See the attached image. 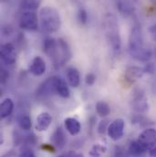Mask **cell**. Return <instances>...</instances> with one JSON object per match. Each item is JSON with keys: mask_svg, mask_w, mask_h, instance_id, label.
<instances>
[{"mask_svg": "<svg viewBox=\"0 0 156 157\" xmlns=\"http://www.w3.org/2000/svg\"><path fill=\"white\" fill-rule=\"evenodd\" d=\"M42 0H20L19 6L25 11H34L39 7Z\"/></svg>", "mask_w": 156, "mask_h": 157, "instance_id": "23", "label": "cell"}, {"mask_svg": "<svg viewBox=\"0 0 156 157\" xmlns=\"http://www.w3.org/2000/svg\"><path fill=\"white\" fill-rule=\"evenodd\" d=\"M66 75L69 84L73 88H77L80 83V75L78 70L74 67H70L67 70Z\"/></svg>", "mask_w": 156, "mask_h": 157, "instance_id": "19", "label": "cell"}, {"mask_svg": "<svg viewBox=\"0 0 156 157\" xmlns=\"http://www.w3.org/2000/svg\"><path fill=\"white\" fill-rule=\"evenodd\" d=\"M43 49L45 54L53 60L58 51V39H51V38L45 39L43 43Z\"/></svg>", "mask_w": 156, "mask_h": 157, "instance_id": "16", "label": "cell"}, {"mask_svg": "<svg viewBox=\"0 0 156 157\" xmlns=\"http://www.w3.org/2000/svg\"><path fill=\"white\" fill-rule=\"evenodd\" d=\"M143 71L145 73H149V74H153L155 72V67L153 63H147L144 68H143Z\"/></svg>", "mask_w": 156, "mask_h": 157, "instance_id": "32", "label": "cell"}, {"mask_svg": "<svg viewBox=\"0 0 156 157\" xmlns=\"http://www.w3.org/2000/svg\"><path fill=\"white\" fill-rule=\"evenodd\" d=\"M129 153L126 152L123 148L121 147H116L114 151V157H126Z\"/></svg>", "mask_w": 156, "mask_h": 157, "instance_id": "31", "label": "cell"}, {"mask_svg": "<svg viewBox=\"0 0 156 157\" xmlns=\"http://www.w3.org/2000/svg\"><path fill=\"white\" fill-rule=\"evenodd\" d=\"M148 155L149 157H156V146H154L148 151Z\"/></svg>", "mask_w": 156, "mask_h": 157, "instance_id": "35", "label": "cell"}, {"mask_svg": "<svg viewBox=\"0 0 156 157\" xmlns=\"http://www.w3.org/2000/svg\"><path fill=\"white\" fill-rule=\"evenodd\" d=\"M150 1H151L154 5H155L156 6V0H150Z\"/></svg>", "mask_w": 156, "mask_h": 157, "instance_id": "37", "label": "cell"}, {"mask_svg": "<svg viewBox=\"0 0 156 157\" xmlns=\"http://www.w3.org/2000/svg\"><path fill=\"white\" fill-rule=\"evenodd\" d=\"M132 122H133L134 124H138L139 126L147 127V128H148V125L150 124V123H149V119L144 117V116L142 115V114L136 115L135 117L132 119Z\"/></svg>", "mask_w": 156, "mask_h": 157, "instance_id": "26", "label": "cell"}, {"mask_svg": "<svg viewBox=\"0 0 156 157\" xmlns=\"http://www.w3.org/2000/svg\"><path fill=\"white\" fill-rule=\"evenodd\" d=\"M46 70H47V65H46V62L45 60L37 56L35 57L31 62L29 63V72L34 75V76H42L45 72H46Z\"/></svg>", "mask_w": 156, "mask_h": 157, "instance_id": "11", "label": "cell"}, {"mask_svg": "<svg viewBox=\"0 0 156 157\" xmlns=\"http://www.w3.org/2000/svg\"><path fill=\"white\" fill-rule=\"evenodd\" d=\"M39 18L34 11H25L19 17V27L28 31H35L39 28Z\"/></svg>", "mask_w": 156, "mask_h": 157, "instance_id": "6", "label": "cell"}, {"mask_svg": "<svg viewBox=\"0 0 156 157\" xmlns=\"http://www.w3.org/2000/svg\"><path fill=\"white\" fill-rule=\"evenodd\" d=\"M57 94L59 95L61 98L67 99L70 95V91L67 82L60 77H58L57 81Z\"/></svg>", "mask_w": 156, "mask_h": 157, "instance_id": "21", "label": "cell"}, {"mask_svg": "<svg viewBox=\"0 0 156 157\" xmlns=\"http://www.w3.org/2000/svg\"><path fill=\"white\" fill-rule=\"evenodd\" d=\"M0 56L4 64L12 66L17 61V51L12 43H6L1 46Z\"/></svg>", "mask_w": 156, "mask_h": 157, "instance_id": "7", "label": "cell"}, {"mask_svg": "<svg viewBox=\"0 0 156 157\" xmlns=\"http://www.w3.org/2000/svg\"><path fill=\"white\" fill-rule=\"evenodd\" d=\"M103 27L106 35V39L113 51H120L121 48V39L119 32L116 17L112 14H107L104 17Z\"/></svg>", "mask_w": 156, "mask_h": 157, "instance_id": "3", "label": "cell"}, {"mask_svg": "<svg viewBox=\"0 0 156 157\" xmlns=\"http://www.w3.org/2000/svg\"><path fill=\"white\" fill-rule=\"evenodd\" d=\"M124 129H125V121L123 119L118 118L112 121L108 127L107 133L110 139L112 141L120 140L123 134H124Z\"/></svg>", "mask_w": 156, "mask_h": 157, "instance_id": "8", "label": "cell"}, {"mask_svg": "<svg viewBox=\"0 0 156 157\" xmlns=\"http://www.w3.org/2000/svg\"><path fill=\"white\" fill-rule=\"evenodd\" d=\"M50 141L54 147L58 149H62L67 144V136L64 130L61 127H58L51 135Z\"/></svg>", "mask_w": 156, "mask_h": 157, "instance_id": "12", "label": "cell"}, {"mask_svg": "<svg viewBox=\"0 0 156 157\" xmlns=\"http://www.w3.org/2000/svg\"><path fill=\"white\" fill-rule=\"evenodd\" d=\"M17 121L19 126V128L23 131H29L32 127V121L30 116L28 113H22L19 114L17 117Z\"/></svg>", "mask_w": 156, "mask_h": 157, "instance_id": "22", "label": "cell"}, {"mask_svg": "<svg viewBox=\"0 0 156 157\" xmlns=\"http://www.w3.org/2000/svg\"><path fill=\"white\" fill-rule=\"evenodd\" d=\"M19 157H36V155L34 154V152H33L30 148L25 147V148L20 152Z\"/></svg>", "mask_w": 156, "mask_h": 157, "instance_id": "28", "label": "cell"}, {"mask_svg": "<svg viewBox=\"0 0 156 157\" xmlns=\"http://www.w3.org/2000/svg\"><path fill=\"white\" fill-rule=\"evenodd\" d=\"M118 11L123 16H131L135 10V4L133 0H116Z\"/></svg>", "mask_w": 156, "mask_h": 157, "instance_id": "15", "label": "cell"}, {"mask_svg": "<svg viewBox=\"0 0 156 157\" xmlns=\"http://www.w3.org/2000/svg\"><path fill=\"white\" fill-rule=\"evenodd\" d=\"M129 52L131 56L142 62H148L153 52L149 48H145L143 46V37L141 27L135 25L132 27L129 36Z\"/></svg>", "mask_w": 156, "mask_h": 157, "instance_id": "1", "label": "cell"}, {"mask_svg": "<svg viewBox=\"0 0 156 157\" xmlns=\"http://www.w3.org/2000/svg\"><path fill=\"white\" fill-rule=\"evenodd\" d=\"M131 105H132L133 111L135 113H137L138 114L144 113L148 111V109H149L148 100H147V97L143 90L136 89L133 91Z\"/></svg>", "mask_w": 156, "mask_h": 157, "instance_id": "5", "label": "cell"}, {"mask_svg": "<svg viewBox=\"0 0 156 157\" xmlns=\"http://www.w3.org/2000/svg\"><path fill=\"white\" fill-rule=\"evenodd\" d=\"M107 151V147L105 145H102L101 144H93L89 152V157H101L103 154H105Z\"/></svg>", "mask_w": 156, "mask_h": 157, "instance_id": "25", "label": "cell"}, {"mask_svg": "<svg viewBox=\"0 0 156 157\" xmlns=\"http://www.w3.org/2000/svg\"><path fill=\"white\" fill-rule=\"evenodd\" d=\"M75 2H83V1H85V0H74Z\"/></svg>", "mask_w": 156, "mask_h": 157, "instance_id": "38", "label": "cell"}, {"mask_svg": "<svg viewBox=\"0 0 156 157\" xmlns=\"http://www.w3.org/2000/svg\"><path fill=\"white\" fill-rule=\"evenodd\" d=\"M14 111V101L10 98L3 100L0 105V116L2 119H6L12 114Z\"/></svg>", "mask_w": 156, "mask_h": 157, "instance_id": "18", "label": "cell"}, {"mask_svg": "<svg viewBox=\"0 0 156 157\" xmlns=\"http://www.w3.org/2000/svg\"><path fill=\"white\" fill-rule=\"evenodd\" d=\"M51 122H52V116L48 113L43 112V113H39L36 119L35 129H36V131L40 132H45L49 128Z\"/></svg>", "mask_w": 156, "mask_h": 157, "instance_id": "13", "label": "cell"}, {"mask_svg": "<svg viewBox=\"0 0 156 157\" xmlns=\"http://www.w3.org/2000/svg\"><path fill=\"white\" fill-rule=\"evenodd\" d=\"M108 127H109V124H108V121L107 120H104V121H101L98 126V132L99 133L102 134L104 133L107 130H108Z\"/></svg>", "mask_w": 156, "mask_h": 157, "instance_id": "29", "label": "cell"}, {"mask_svg": "<svg viewBox=\"0 0 156 157\" xmlns=\"http://www.w3.org/2000/svg\"><path fill=\"white\" fill-rule=\"evenodd\" d=\"M59 157H84L82 154H78V153H75L73 151H70L69 152L68 154H65V155H62Z\"/></svg>", "mask_w": 156, "mask_h": 157, "instance_id": "34", "label": "cell"}, {"mask_svg": "<svg viewBox=\"0 0 156 157\" xmlns=\"http://www.w3.org/2000/svg\"><path fill=\"white\" fill-rule=\"evenodd\" d=\"M96 81V76L95 74L93 73H89L86 75V78H85V82L88 86H92Z\"/></svg>", "mask_w": 156, "mask_h": 157, "instance_id": "30", "label": "cell"}, {"mask_svg": "<svg viewBox=\"0 0 156 157\" xmlns=\"http://www.w3.org/2000/svg\"><path fill=\"white\" fill-rule=\"evenodd\" d=\"M95 110H96L97 114L101 118L107 117L111 113V107L109 106L107 102L103 101H99L96 103Z\"/></svg>", "mask_w": 156, "mask_h": 157, "instance_id": "24", "label": "cell"}, {"mask_svg": "<svg viewBox=\"0 0 156 157\" xmlns=\"http://www.w3.org/2000/svg\"><path fill=\"white\" fill-rule=\"evenodd\" d=\"M143 68H140L137 66H130L126 69L124 73V78L129 83H133L139 78H141L144 74Z\"/></svg>", "mask_w": 156, "mask_h": 157, "instance_id": "14", "label": "cell"}, {"mask_svg": "<svg viewBox=\"0 0 156 157\" xmlns=\"http://www.w3.org/2000/svg\"><path fill=\"white\" fill-rule=\"evenodd\" d=\"M71 50L68 42L63 39H58V51L53 61L55 69L59 70L64 66L71 58Z\"/></svg>", "mask_w": 156, "mask_h": 157, "instance_id": "4", "label": "cell"}, {"mask_svg": "<svg viewBox=\"0 0 156 157\" xmlns=\"http://www.w3.org/2000/svg\"><path fill=\"white\" fill-rule=\"evenodd\" d=\"M4 144V140H3V133L0 134V144Z\"/></svg>", "mask_w": 156, "mask_h": 157, "instance_id": "36", "label": "cell"}, {"mask_svg": "<svg viewBox=\"0 0 156 157\" xmlns=\"http://www.w3.org/2000/svg\"><path fill=\"white\" fill-rule=\"evenodd\" d=\"M78 22L81 25H85L88 22V13L84 8H79L78 11V15H77Z\"/></svg>", "mask_w": 156, "mask_h": 157, "instance_id": "27", "label": "cell"}, {"mask_svg": "<svg viewBox=\"0 0 156 157\" xmlns=\"http://www.w3.org/2000/svg\"><path fill=\"white\" fill-rule=\"evenodd\" d=\"M57 81L58 76L48 78L39 85L37 90V94L41 97H47L51 94L57 93Z\"/></svg>", "mask_w": 156, "mask_h": 157, "instance_id": "10", "label": "cell"}, {"mask_svg": "<svg viewBox=\"0 0 156 157\" xmlns=\"http://www.w3.org/2000/svg\"><path fill=\"white\" fill-rule=\"evenodd\" d=\"M39 23L47 33L58 31L61 26V18L59 11L52 6H44L39 11Z\"/></svg>", "mask_w": 156, "mask_h": 157, "instance_id": "2", "label": "cell"}, {"mask_svg": "<svg viewBox=\"0 0 156 157\" xmlns=\"http://www.w3.org/2000/svg\"><path fill=\"white\" fill-rule=\"evenodd\" d=\"M150 35H151V38L152 39L156 42V24H153L149 27V29H148Z\"/></svg>", "mask_w": 156, "mask_h": 157, "instance_id": "33", "label": "cell"}, {"mask_svg": "<svg viewBox=\"0 0 156 157\" xmlns=\"http://www.w3.org/2000/svg\"><path fill=\"white\" fill-rule=\"evenodd\" d=\"M146 152H148V151L138 142V140L132 141L129 144L128 153H129V155H131L132 156L140 157L142 156L143 155H144Z\"/></svg>", "mask_w": 156, "mask_h": 157, "instance_id": "20", "label": "cell"}, {"mask_svg": "<svg viewBox=\"0 0 156 157\" xmlns=\"http://www.w3.org/2000/svg\"><path fill=\"white\" fill-rule=\"evenodd\" d=\"M64 125H65V129L67 130V132L72 136L78 134L81 130L80 122L75 118H66L64 120Z\"/></svg>", "mask_w": 156, "mask_h": 157, "instance_id": "17", "label": "cell"}, {"mask_svg": "<svg viewBox=\"0 0 156 157\" xmlns=\"http://www.w3.org/2000/svg\"><path fill=\"white\" fill-rule=\"evenodd\" d=\"M138 142L149 151L156 144V130L154 128H146L138 137Z\"/></svg>", "mask_w": 156, "mask_h": 157, "instance_id": "9", "label": "cell"}]
</instances>
